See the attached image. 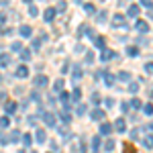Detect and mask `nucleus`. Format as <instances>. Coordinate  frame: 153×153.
Segmentation results:
<instances>
[{
    "label": "nucleus",
    "mask_w": 153,
    "mask_h": 153,
    "mask_svg": "<svg viewBox=\"0 0 153 153\" xmlns=\"http://www.w3.org/2000/svg\"><path fill=\"white\" fill-rule=\"evenodd\" d=\"M33 86H35V88H39V90H41V88H47V86H49V78L41 74V76H37L35 80H33Z\"/></svg>",
    "instance_id": "obj_1"
},
{
    "label": "nucleus",
    "mask_w": 153,
    "mask_h": 153,
    "mask_svg": "<svg viewBox=\"0 0 153 153\" xmlns=\"http://www.w3.org/2000/svg\"><path fill=\"white\" fill-rule=\"evenodd\" d=\"M90 117H92V120H104L106 118V112L102 110V108H92V112H90Z\"/></svg>",
    "instance_id": "obj_2"
},
{
    "label": "nucleus",
    "mask_w": 153,
    "mask_h": 153,
    "mask_svg": "<svg viewBox=\"0 0 153 153\" xmlns=\"http://www.w3.org/2000/svg\"><path fill=\"white\" fill-rule=\"evenodd\" d=\"M127 25V16L125 14H114L112 16V27H125Z\"/></svg>",
    "instance_id": "obj_3"
},
{
    "label": "nucleus",
    "mask_w": 153,
    "mask_h": 153,
    "mask_svg": "<svg viewBox=\"0 0 153 153\" xmlns=\"http://www.w3.org/2000/svg\"><path fill=\"white\" fill-rule=\"evenodd\" d=\"M114 131H117V133H125V131H127V120H125V118H117V120H114Z\"/></svg>",
    "instance_id": "obj_4"
},
{
    "label": "nucleus",
    "mask_w": 153,
    "mask_h": 153,
    "mask_svg": "<svg viewBox=\"0 0 153 153\" xmlns=\"http://www.w3.org/2000/svg\"><path fill=\"white\" fill-rule=\"evenodd\" d=\"M135 29H137L139 33H143V35L149 33V25H147V21H137V23H135Z\"/></svg>",
    "instance_id": "obj_5"
},
{
    "label": "nucleus",
    "mask_w": 153,
    "mask_h": 153,
    "mask_svg": "<svg viewBox=\"0 0 153 153\" xmlns=\"http://www.w3.org/2000/svg\"><path fill=\"white\" fill-rule=\"evenodd\" d=\"M55 14H57V10H55V8H47V10L43 12V19H45V23H53Z\"/></svg>",
    "instance_id": "obj_6"
},
{
    "label": "nucleus",
    "mask_w": 153,
    "mask_h": 153,
    "mask_svg": "<svg viewBox=\"0 0 153 153\" xmlns=\"http://www.w3.org/2000/svg\"><path fill=\"white\" fill-rule=\"evenodd\" d=\"M92 43H94V47H96V49H100V51H104V49H106L104 37H94V39H92Z\"/></svg>",
    "instance_id": "obj_7"
},
{
    "label": "nucleus",
    "mask_w": 153,
    "mask_h": 153,
    "mask_svg": "<svg viewBox=\"0 0 153 153\" xmlns=\"http://www.w3.org/2000/svg\"><path fill=\"white\" fill-rule=\"evenodd\" d=\"M114 57H117V53H114L112 49H104V51H102V55H100L102 61H110V59H114Z\"/></svg>",
    "instance_id": "obj_8"
},
{
    "label": "nucleus",
    "mask_w": 153,
    "mask_h": 153,
    "mask_svg": "<svg viewBox=\"0 0 153 153\" xmlns=\"http://www.w3.org/2000/svg\"><path fill=\"white\" fill-rule=\"evenodd\" d=\"M4 112L10 117V114H14L16 112V102H12V100H8L6 104H4Z\"/></svg>",
    "instance_id": "obj_9"
},
{
    "label": "nucleus",
    "mask_w": 153,
    "mask_h": 153,
    "mask_svg": "<svg viewBox=\"0 0 153 153\" xmlns=\"http://www.w3.org/2000/svg\"><path fill=\"white\" fill-rule=\"evenodd\" d=\"M43 120H45L47 127H55V114H53V112H45V114H43Z\"/></svg>",
    "instance_id": "obj_10"
},
{
    "label": "nucleus",
    "mask_w": 153,
    "mask_h": 153,
    "mask_svg": "<svg viewBox=\"0 0 153 153\" xmlns=\"http://www.w3.org/2000/svg\"><path fill=\"white\" fill-rule=\"evenodd\" d=\"M114 131V125H110V123H102L100 125V135H110Z\"/></svg>",
    "instance_id": "obj_11"
},
{
    "label": "nucleus",
    "mask_w": 153,
    "mask_h": 153,
    "mask_svg": "<svg viewBox=\"0 0 153 153\" xmlns=\"http://www.w3.org/2000/svg\"><path fill=\"white\" fill-rule=\"evenodd\" d=\"M35 139H37V143H45L47 141V133H45V129H37Z\"/></svg>",
    "instance_id": "obj_12"
},
{
    "label": "nucleus",
    "mask_w": 153,
    "mask_h": 153,
    "mask_svg": "<svg viewBox=\"0 0 153 153\" xmlns=\"http://www.w3.org/2000/svg\"><path fill=\"white\" fill-rule=\"evenodd\" d=\"M14 76H16V78H21V80H23V78H27V76H29V68H27V65H21V68H16Z\"/></svg>",
    "instance_id": "obj_13"
},
{
    "label": "nucleus",
    "mask_w": 153,
    "mask_h": 153,
    "mask_svg": "<svg viewBox=\"0 0 153 153\" xmlns=\"http://www.w3.org/2000/svg\"><path fill=\"white\" fill-rule=\"evenodd\" d=\"M19 31H21V37H25V39H27V37H31V35H33V29H31L29 25H23V27H21Z\"/></svg>",
    "instance_id": "obj_14"
},
{
    "label": "nucleus",
    "mask_w": 153,
    "mask_h": 153,
    "mask_svg": "<svg viewBox=\"0 0 153 153\" xmlns=\"http://www.w3.org/2000/svg\"><path fill=\"white\" fill-rule=\"evenodd\" d=\"M143 147L145 149H153V135H145L143 137Z\"/></svg>",
    "instance_id": "obj_15"
},
{
    "label": "nucleus",
    "mask_w": 153,
    "mask_h": 153,
    "mask_svg": "<svg viewBox=\"0 0 153 153\" xmlns=\"http://www.w3.org/2000/svg\"><path fill=\"white\" fill-rule=\"evenodd\" d=\"M53 92H57V94H61V92H63V80H61V78H57V80H55V84H53Z\"/></svg>",
    "instance_id": "obj_16"
},
{
    "label": "nucleus",
    "mask_w": 153,
    "mask_h": 153,
    "mask_svg": "<svg viewBox=\"0 0 153 153\" xmlns=\"http://www.w3.org/2000/svg\"><path fill=\"white\" fill-rule=\"evenodd\" d=\"M10 55H6V53H0V68H6L8 63H10Z\"/></svg>",
    "instance_id": "obj_17"
},
{
    "label": "nucleus",
    "mask_w": 153,
    "mask_h": 153,
    "mask_svg": "<svg viewBox=\"0 0 153 153\" xmlns=\"http://www.w3.org/2000/svg\"><path fill=\"white\" fill-rule=\"evenodd\" d=\"M21 137H23V135H21V131L14 129V131L10 133V143H19V141H21Z\"/></svg>",
    "instance_id": "obj_18"
},
{
    "label": "nucleus",
    "mask_w": 153,
    "mask_h": 153,
    "mask_svg": "<svg viewBox=\"0 0 153 153\" xmlns=\"http://www.w3.org/2000/svg\"><path fill=\"white\" fill-rule=\"evenodd\" d=\"M90 145H92V153H98V149H100V137H94Z\"/></svg>",
    "instance_id": "obj_19"
},
{
    "label": "nucleus",
    "mask_w": 153,
    "mask_h": 153,
    "mask_svg": "<svg viewBox=\"0 0 153 153\" xmlns=\"http://www.w3.org/2000/svg\"><path fill=\"white\" fill-rule=\"evenodd\" d=\"M139 14V6L137 4H131V8L127 10V16H137Z\"/></svg>",
    "instance_id": "obj_20"
},
{
    "label": "nucleus",
    "mask_w": 153,
    "mask_h": 153,
    "mask_svg": "<svg viewBox=\"0 0 153 153\" xmlns=\"http://www.w3.org/2000/svg\"><path fill=\"white\" fill-rule=\"evenodd\" d=\"M10 125V118H8V114H4V117H0V129H6Z\"/></svg>",
    "instance_id": "obj_21"
},
{
    "label": "nucleus",
    "mask_w": 153,
    "mask_h": 153,
    "mask_svg": "<svg viewBox=\"0 0 153 153\" xmlns=\"http://www.w3.org/2000/svg\"><path fill=\"white\" fill-rule=\"evenodd\" d=\"M102 78H104L106 86H112V84H114V76H110L108 71H104V76H102Z\"/></svg>",
    "instance_id": "obj_22"
},
{
    "label": "nucleus",
    "mask_w": 153,
    "mask_h": 153,
    "mask_svg": "<svg viewBox=\"0 0 153 153\" xmlns=\"http://www.w3.org/2000/svg\"><path fill=\"white\" fill-rule=\"evenodd\" d=\"M118 80H120V82H129L131 74H129V71H118Z\"/></svg>",
    "instance_id": "obj_23"
},
{
    "label": "nucleus",
    "mask_w": 153,
    "mask_h": 153,
    "mask_svg": "<svg viewBox=\"0 0 153 153\" xmlns=\"http://www.w3.org/2000/svg\"><path fill=\"white\" fill-rule=\"evenodd\" d=\"M82 76L84 74H82V70H80V65H76V68H74V82H78Z\"/></svg>",
    "instance_id": "obj_24"
},
{
    "label": "nucleus",
    "mask_w": 153,
    "mask_h": 153,
    "mask_svg": "<svg viewBox=\"0 0 153 153\" xmlns=\"http://www.w3.org/2000/svg\"><path fill=\"white\" fill-rule=\"evenodd\" d=\"M84 10L88 12V14H94V12H96V6H94V4H90V2H86V4H84Z\"/></svg>",
    "instance_id": "obj_25"
},
{
    "label": "nucleus",
    "mask_w": 153,
    "mask_h": 153,
    "mask_svg": "<svg viewBox=\"0 0 153 153\" xmlns=\"http://www.w3.org/2000/svg\"><path fill=\"white\" fill-rule=\"evenodd\" d=\"M21 59H23V61H29V59H31V49H23V51H21Z\"/></svg>",
    "instance_id": "obj_26"
},
{
    "label": "nucleus",
    "mask_w": 153,
    "mask_h": 153,
    "mask_svg": "<svg viewBox=\"0 0 153 153\" xmlns=\"http://www.w3.org/2000/svg\"><path fill=\"white\" fill-rule=\"evenodd\" d=\"M8 143H10V135L0 133V145H8Z\"/></svg>",
    "instance_id": "obj_27"
},
{
    "label": "nucleus",
    "mask_w": 153,
    "mask_h": 153,
    "mask_svg": "<svg viewBox=\"0 0 153 153\" xmlns=\"http://www.w3.org/2000/svg\"><path fill=\"white\" fill-rule=\"evenodd\" d=\"M129 92H131V94H137V92H139V84H137V82H131L129 84Z\"/></svg>",
    "instance_id": "obj_28"
},
{
    "label": "nucleus",
    "mask_w": 153,
    "mask_h": 153,
    "mask_svg": "<svg viewBox=\"0 0 153 153\" xmlns=\"http://www.w3.org/2000/svg\"><path fill=\"white\" fill-rule=\"evenodd\" d=\"M65 6H68V2H65V0H59L57 6H55V10H57V12H63V10H65Z\"/></svg>",
    "instance_id": "obj_29"
},
{
    "label": "nucleus",
    "mask_w": 153,
    "mask_h": 153,
    "mask_svg": "<svg viewBox=\"0 0 153 153\" xmlns=\"http://www.w3.org/2000/svg\"><path fill=\"white\" fill-rule=\"evenodd\" d=\"M129 104L133 106V108H143V102H141V100H139V98H133V100H131Z\"/></svg>",
    "instance_id": "obj_30"
},
{
    "label": "nucleus",
    "mask_w": 153,
    "mask_h": 153,
    "mask_svg": "<svg viewBox=\"0 0 153 153\" xmlns=\"http://www.w3.org/2000/svg\"><path fill=\"white\" fill-rule=\"evenodd\" d=\"M71 98H74L76 102H80V98H82V90H80V88H76V90H74V94H71Z\"/></svg>",
    "instance_id": "obj_31"
},
{
    "label": "nucleus",
    "mask_w": 153,
    "mask_h": 153,
    "mask_svg": "<svg viewBox=\"0 0 153 153\" xmlns=\"http://www.w3.org/2000/svg\"><path fill=\"white\" fill-rule=\"evenodd\" d=\"M104 149H106V151H108V153H110V151H112V149H114V141H112V139H108V141L104 143Z\"/></svg>",
    "instance_id": "obj_32"
},
{
    "label": "nucleus",
    "mask_w": 153,
    "mask_h": 153,
    "mask_svg": "<svg viewBox=\"0 0 153 153\" xmlns=\"http://www.w3.org/2000/svg\"><path fill=\"white\" fill-rule=\"evenodd\" d=\"M127 53H129L131 57H137V55H139V49L137 47H127Z\"/></svg>",
    "instance_id": "obj_33"
},
{
    "label": "nucleus",
    "mask_w": 153,
    "mask_h": 153,
    "mask_svg": "<svg viewBox=\"0 0 153 153\" xmlns=\"http://www.w3.org/2000/svg\"><path fill=\"white\" fill-rule=\"evenodd\" d=\"M23 143L27 145V147H31V143H33V137H31L29 133H27V135H23Z\"/></svg>",
    "instance_id": "obj_34"
},
{
    "label": "nucleus",
    "mask_w": 153,
    "mask_h": 153,
    "mask_svg": "<svg viewBox=\"0 0 153 153\" xmlns=\"http://www.w3.org/2000/svg\"><path fill=\"white\" fill-rule=\"evenodd\" d=\"M143 112H145L147 117H151V114H153V104H145V106H143Z\"/></svg>",
    "instance_id": "obj_35"
},
{
    "label": "nucleus",
    "mask_w": 153,
    "mask_h": 153,
    "mask_svg": "<svg viewBox=\"0 0 153 153\" xmlns=\"http://www.w3.org/2000/svg\"><path fill=\"white\" fill-rule=\"evenodd\" d=\"M12 51H14V53H16V51H23V43H21V41H16V43H12Z\"/></svg>",
    "instance_id": "obj_36"
},
{
    "label": "nucleus",
    "mask_w": 153,
    "mask_h": 153,
    "mask_svg": "<svg viewBox=\"0 0 153 153\" xmlns=\"http://www.w3.org/2000/svg\"><path fill=\"white\" fill-rule=\"evenodd\" d=\"M141 6H143V8H149V10H151V8H153V0H141Z\"/></svg>",
    "instance_id": "obj_37"
},
{
    "label": "nucleus",
    "mask_w": 153,
    "mask_h": 153,
    "mask_svg": "<svg viewBox=\"0 0 153 153\" xmlns=\"http://www.w3.org/2000/svg\"><path fill=\"white\" fill-rule=\"evenodd\" d=\"M61 123H63V125H70V123H71V117L68 114V112H63V114H61Z\"/></svg>",
    "instance_id": "obj_38"
},
{
    "label": "nucleus",
    "mask_w": 153,
    "mask_h": 153,
    "mask_svg": "<svg viewBox=\"0 0 153 153\" xmlns=\"http://www.w3.org/2000/svg\"><path fill=\"white\" fill-rule=\"evenodd\" d=\"M29 14H31V16H37V14H39V8L33 6V4H29Z\"/></svg>",
    "instance_id": "obj_39"
},
{
    "label": "nucleus",
    "mask_w": 153,
    "mask_h": 153,
    "mask_svg": "<svg viewBox=\"0 0 153 153\" xmlns=\"http://www.w3.org/2000/svg\"><path fill=\"white\" fill-rule=\"evenodd\" d=\"M96 21H98V23H104V21H106V12L104 10L98 12V14H96Z\"/></svg>",
    "instance_id": "obj_40"
},
{
    "label": "nucleus",
    "mask_w": 153,
    "mask_h": 153,
    "mask_svg": "<svg viewBox=\"0 0 153 153\" xmlns=\"http://www.w3.org/2000/svg\"><path fill=\"white\" fill-rule=\"evenodd\" d=\"M145 71H147L149 76H153V61H149V63H145Z\"/></svg>",
    "instance_id": "obj_41"
},
{
    "label": "nucleus",
    "mask_w": 153,
    "mask_h": 153,
    "mask_svg": "<svg viewBox=\"0 0 153 153\" xmlns=\"http://www.w3.org/2000/svg\"><path fill=\"white\" fill-rule=\"evenodd\" d=\"M94 61V51H88L86 53V63H92Z\"/></svg>",
    "instance_id": "obj_42"
},
{
    "label": "nucleus",
    "mask_w": 153,
    "mask_h": 153,
    "mask_svg": "<svg viewBox=\"0 0 153 153\" xmlns=\"http://www.w3.org/2000/svg\"><path fill=\"white\" fill-rule=\"evenodd\" d=\"M98 102H100V94H98V92H94V94H92V104L98 106Z\"/></svg>",
    "instance_id": "obj_43"
},
{
    "label": "nucleus",
    "mask_w": 153,
    "mask_h": 153,
    "mask_svg": "<svg viewBox=\"0 0 153 153\" xmlns=\"http://www.w3.org/2000/svg\"><path fill=\"white\" fill-rule=\"evenodd\" d=\"M76 112H78V117H82L84 112H86V106H84V104H80L78 108H76Z\"/></svg>",
    "instance_id": "obj_44"
},
{
    "label": "nucleus",
    "mask_w": 153,
    "mask_h": 153,
    "mask_svg": "<svg viewBox=\"0 0 153 153\" xmlns=\"http://www.w3.org/2000/svg\"><path fill=\"white\" fill-rule=\"evenodd\" d=\"M104 104L108 106V108H112V106H114V98H104Z\"/></svg>",
    "instance_id": "obj_45"
},
{
    "label": "nucleus",
    "mask_w": 153,
    "mask_h": 153,
    "mask_svg": "<svg viewBox=\"0 0 153 153\" xmlns=\"http://www.w3.org/2000/svg\"><path fill=\"white\" fill-rule=\"evenodd\" d=\"M123 151H125V153H135V147H133V145H127V143H125V149H123Z\"/></svg>",
    "instance_id": "obj_46"
},
{
    "label": "nucleus",
    "mask_w": 153,
    "mask_h": 153,
    "mask_svg": "<svg viewBox=\"0 0 153 153\" xmlns=\"http://www.w3.org/2000/svg\"><path fill=\"white\" fill-rule=\"evenodd\" d=\"M129 108H131L129 102H123V104H120V110H123V112H129Z\"/></svg>",
    "instance_id": "obj_47"
},
{
    "label": "nucleus",
    "mask_w": 153,
    "mask_h": 153,
    "mask_svg": "<svg viewBox=\"0 0 153 153\" xmlns=\"http://www.w3.org/2000/svg\"><path fill=\"white\" fill-rule=\"evenodd\" d=\"M27 123H29L31 127H35V125H37V118L35 117H27Z\"/></svg>",
    "instance_id": "obj_48"
},
{
    "label": "nucleus",
    "mask_w": 153,
    "mask_h": 153,
    "mask_svg": "<svg viewBox=\"0 0 153 153\" xmlns=\"http://www.w3.org/2000/svg\"><path fill=\"white\" fill-rule=\"evenodd\" d=\"M2 35H12V29L10 27H4V29H2Z\"/></svg>",
    "instance_id": "obj_49"
},
{
    "label": "nucleus",
    "mask_w": 153,
    "mask_h": 153,
    "mask_svg": "<svg viewBox=\"0 0 153 153\" xmlns=\"http://www.w3.org/2000/svg\"><path fill=\"white\" fill-rule=\"evenodd\" d=\"M149 19H153V8H151V10H149Z\"/></svg>",
    "instance_id": "obj_50"
},
{
    "label": "nucleus",
    "mask_w": 153,
    "mask_h": 153,
    "mask_svg": "<svg viewBox=\"0 0 153 153\" xmlns=\"http://www.w3.org/2000/svg\"><path fill=\"white\" fill-rule=\"evenodd\" d=\"M2 23H4V16H2V14H0V25H2Z\"/></svg>",
    "instance_id": "obj_51"
},
{
    "label": "nucleus",
    "mask_w": 153,
    "mask_h": 153,
    "mask_svg": "<svg viewBox=\"0 0 153 153\" xmlns=\"http://www.w3.org/2000/svg\"><path fill=\"white\" fill-rule=\"evenodd\" d=\"M25 2H27V4H29V2H31V0H25Z\"/></svg>",
    "instance_id": "obj_52"
},
{
    "label": "nucleus",
    "mask_w": 153,
    "mask_h": 153,
    "mask_svg": "<svg viewBox=\"0 0 153 153\" xmlns=\"http://www.w3.org/2000/svg\"><path fill=\"white\" fill-rule=\"evenodd\" d=\"M29 153H37V151H29Z\"/></svg>",
    "instance_id": "obj_53"
},
{
    "label": "nucleus",
    "mask_w": 153,
    "mask_h": 153,
    "mask_svg": "<svg viewBox=\"0 0 153 153\" xmlns=\"http://www.w3.org/2000/svg\"><path fill=\"white\" fill-rule=\"evenodd\" d=\"M100 2H104V0H100Z\"/></svg>",
    "instance_id": "obj_54"
}]
</instances>
